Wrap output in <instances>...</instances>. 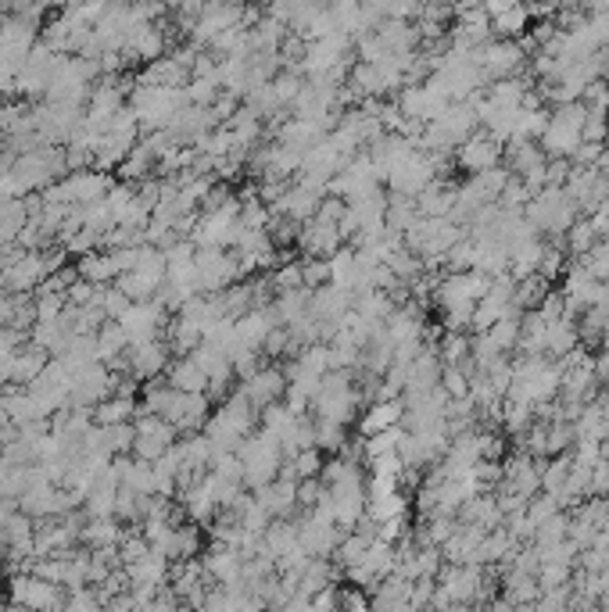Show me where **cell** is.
I'll list each match as a JSON object with an SVG mask.
<instances>
[{
    "mask_svg": "<svg viewBox=\"0 0 609 612\" xmlns=\"http://www.w3.org/2000/svg\"><path fill=\"white\" fill-rule=\"evenodd\" d=\"M108 255H112V262L119 272H129L133 265H137V247H108Z\"/></svg>",
    "mask_w": 609,
    "mask_h": 612,
    "instance_id": "obj_44",
    "label": "cell"
},
{
    "mask_svg": "<svg viewBox=\"0 0 609 612\" xmlns=\"http://www.w3.org/2000/svg\"><path fill=\"white\" fill-rule=\"evenodd\" d=\"M309 312L316 315L319 323H334L341 326L352 312V290L337 287V283H323V287H312Z\"/></svg>",
    "mask_w": 609,
    "mask_h": 612,
    "instance_id": "obj_19",
    "label": "cell"
},
{
    "mask_svg": "<svg viewBox=\"0 0 609 612\" xmlns=\"http://www.w3.org/2000/svg\"><path fill=\"white\" fill-rule=\"evenodd\" d=\"M527 22H531V8H527L524 0L520 4H513V8L498 11V15H491V29H495V36H520L527 29Z\"/></svg>",
    "mask_w": 609,
    "mask_h": 612,
    "instance_id": "obj_34",
    "label": "cell"
},
{
    "mask_svg": "<svg viewBox=\"0 0 609 612\" xmlns=\"http://www.w3.org/2000/svg\"><path fill=\"white\" fill-rule=\"evenodd\" d=\"M420 4H445V8H459L463 0H420Z\"/></svg>",
    "mask_w": 609,
    "mask_h": 612,
    "instance_id": "obj_46",
    "label": "cell"
},
{
    "mask_svg": "<svg viewBox=\"0 0 609 612\" xmlns=\"http://www.w3.org/2000/svg\"><path fill=\"white\" fill-rule=\"evenodd\" d=\"M584 140V104H556V111L549 115V126L541 133V151L549 158H570L577 151V144Z\"/></svg>",
    "mask_w": 609,
    "mask_h": 612,
    "instance_id": "obj_7",
    "label": "cell"
},
{
    "mask_svg": "<svg viewBox=\"0 0 609 612\" xmlns=\"http://www.w3.org/2000/svg\"><path fill=\"white\" fill-rule=\"evenodd\" d=\"M341 527L334 519H323L316 512H305V519H298V544L316 559H330L334 548L341 544Z\"/></svg>",
    "mask_w": 609,
    "mask_h": 612,
    "instance_id": "obj_15",
    "label": "cell"
},
{
    "mask_svg": "<svg viewBox=\"0 0 609 612\" xmlns=\"http://www.w3.org/2000/svg\"><path fill=\"white\" fill-rule=\"evenodd\" d=\"M588 8L599 11V15H609V0H588Z\"/></svg>",
    "mask_w": 609,
    "mask_h": 612,
    "instance_id": "obj_45",
    "label": "cell"
},
{
    "mask_svg": "<svg viewBox=\"0 0 609 612\" xmlns=\"http://www.w3.org/2000/svg\"><path fill=\"white\" fill-rule=\"evenodd\" d=\"M115 287H119L129 301H147V298H155V290L162 287V276L129 269V272H119V276H115Z\"/></svg>",
    "mask_w": 609,
    "mask_h": 612,
    "instance_id": "obj_33",
    "label": "cell"
},
{
    "mask_svg": "<svg viewBox=\"0 0 609 612\" xmlns=\"http://www.w3.org/2000/svg\"><path fill=\"white\" fill-rule=\"evenodd\" d=\"M169 319H172V315L165 312L155 298L133 301V305L119 315V323L126 326V333H129V344H144V340L162 337V330L169 326Z\"/></svg>",
    "mask_w": 609,
    "mask_h": 612,
    "instance_id": "obj_12",
    "label": "cell"
},
{
    "mask_svg": "<svg viewBox=\"0 0 609 612\" xmlns=\"http://www.w3.org/2000/svg\"><path fill=\"white\" fill-rule=\"evenodd\" d=\"M599 455H602V459H609V434L599 441Z\"/></svg>",
    "mask_w": 609,
    "mask_h": 612,
    "instance_id": "obj_47",
    "label": "cell"
},
{
    "mask_svg": "<svg viewBox=\"0 0 609 612\" xmlns=\"http://www.w3.org/2000/svg\"><path fill=\"white\" fill-rule=\"evenodd\" d=\"M194 262H198L201 294H219V290H226L230 283H237L244 276L237 255L226 251V247H198V251H194Z\"/></svg>",
    "mask_w": 609,
    "mask_h": 612,
    "instance_id": "obj_9",
    "label": "cell"
},
{
    "mask_svg": "<svg viewBox=\"0 0 609 612\" xmlns=\"http://www.w3.org/2000/svg\"><path fill=\"white\" fill-rule=\"evenodd\" d=\"M47 262H43V251H26L15 265L4 269V290H15V294H33L43 280H47Z\"/></svg>",
    "mask_w": 609,
    "mask_h": 612,
    "instance_id": "obj_20",
    "label": "cell"
},
{
    "mask_svg": "<svg viewBox=\"0 0 609 612\" xmlns=\"http://www.w3.org/2000/svg\"><path fill=\"white\" fill-rule=\"evenodd\" d=\"M502 154H506V144L495 140L491 133H484V129H477V133L466 136L463 144L455 147V162H459V169H466L473 176V172L502 165Z\"/></svg>",
    "mask_w": 609,
    "mask_h": 612,
    "instance_id": "obj_14",
    "label": "cell"
},
{
    "mask_svg": "<svg viewBox=\"0 0 609 612\" xmlns=\"http://www.w3.org/2000/svg\"><path fill=\"white\" fill-rule=\"evenodd\" d=\"M137 412H140L137 394H112V398H104L101 405H94V423H101V426L129 423Z\"/></svg>",
    "mask_w": 609,
    "mask_h": 612,
    "instance_id": "obj_29",
    "label": "cell"
},
{
    "mask_svg": "<svg viewBox=\"0 0 609 612\" xmlns=\"http://www.w3.org/2000/svg\"><path fill=\"white\" fill-rule=\"evenodd\" d=\"M169 570L172 562L158 552H147L144 559H137L133 566H126L129 573V587L133 591H158L162 584H169Z\"/></svg>",
    "mask_w": 609,
    "mask_h": 612,
    "instance_id": "obj_23",
    "label": "cell"
},
{
    "mask_svg": "<svg viewBox=\"0 0 609 612\" xmlns=\"http://www.w3.org/2000/svg\"><path fill=\"white\" fill-rule=\"evenodd\" d=\"M287 459L294 462L298 476H319V469H323V451L319 448H305V451H298V455H287Z\"/></svg>",
    "mask_w": 609,
    "mask_h": 612,
    "instance_id": "obj_41",
    "label": "cell"
},
{
    "mask_svg": "<svg viewBox=\"0 0 609 612\" xmlns=\"http://www.w3.org/2000/svg\"><path fill=\"white\" fill-rule=\"evenodd\" d=\"M201 566H205L212 584H237L244 570V555L237 548H230V544L215 541L208 552H201Z\"/></svg>",
    "mask_w": 609,
    "mask_h": 612,
    "instance_id": "obj_22",
    "label": "cell"
},
{
    "mask_svg": "<svg viewBox=\"0 0 609 612\" xmlns=\"http://www.w3.org/2000/svg\"><path fill=\"white\" fill-rule=\"evenodd\" d=\"M309 301H312L309 283H305V287H291V290H276L273 312H276V319H280V326H291L294 319H301V315L309 312Z\"/></svg>",
    "mask_w": 609,
    "mask_h": 612,
    "instance_id": "obj_27",
    "label": "cell"
},
{
    "mask_svg": "<svg viewBox=\"0 0 609 612\" xmlns=\"http://www.w3.org/2000/svg\"><path fill=\"white\" fill-rule=\"evenodd\" d=\"M248 0H201V11L194 26L187 29L194 47H212L223 33L237 26H251L255 18L248 15Z\"/></svg>",
    "mask_w": 609,
    "mask_h": 612,
    "instance_id": "obj_6",
    "label": "cell"
},
{
    "mask_svg": "<svg viewBox=\"0 0 609 612\" xmlns=\"http://www.w3.org/2000/svg\"><path fill=\"white\" fill-rule=\"evenodd\" d=\"M301 269H305V283H309V287L330 283V258H305Z\"/></svg>",
    "mask_w": 609,
    "mask_h": 612,
    "instance_id": "obj_42",
    "label": "cell"
},
{
    "mask_svg": "<svg viewBox=\"0 0 609 612\" xmlns=\"http://www.w3.org/2000/svg\"><path fill=\"white\" fill-rule=\"evenodd\" d=\"M129 108L137 115L140 133H151V129L169 126V119L180 108H187V94L183 86H155V83H133L129 90Z\"/></svg>",
    "mask_w": 609,
    "mask_h": 612,
    "instance_id": "obj_3",
    "label": "cell"
},
{
    "mask_svg": "<svg viewBox=\"0 0 609 612\" xmlns=\"http://www.w3.org/2000/svg\"><path fill=\"white\" fill-rule=\"evenodd\" d=\"M570 530V512H552L538 530H534V544H552V541H563Z\"/></svg>",
    "mask_w": 609,
    "mask_h": 612,
    "instance_id": "obj_37",
    "label": "cell"
},
{
    "mask_svg": "<svg viewBox=\"0 0 609 612\" xmlns=\"http://www.w3.org/2000/svg\"><path fill=\"white\" fill-rule=\"evenodd\" d=\"M11 602L26 605V609H65L69 602V587L54 584V580L40 577L33 570H18L8 584Z\"/></svg>",
    "mask_w": 609,
    "mask_h": 612,
    "instance_id": "obj_8",
    "label": "cell"
},
{
    "mask_svg": "<svg viewBox=\"0 0 609 612\" xmlns=\"http://www.w3.org/2000/svg\"><path fill=\"white\" fill-rule=\"evenodd\" d=\"M477 61H481L488 83H495V79H509V76H520V72H524L527 47L509 40V36H491L484 47H477Z\"/></svg>",
    "mask_w": 609,
    "mask_h": 612,
    "instance_id": "obj_10",
    "label": "cell"
},
{
    "mask_svg": "<svg viewBox=\"0 0 609 612\" xmlns=\"http://www.w3.org/2000/svg\"><path fill=\"white\" fill-rule=\"evenodd\" d=\"M47 362H51V355H47L43 348H36L33 340H29L26 348H18V351H15V366H11V383H22V387H26V383H33L36 376L43 373V366H47Z\"/></svg>",
    "mask_w": 609,
    "mask_h": 612,
    "instance_id": "obj_30",
    "label": "cell"
},
{
    "mask_svg": "<svg viewBox=\"0 0 609 612\" xmlns=\"http://www.w3.org/2000/svg\"><path fill=\"white\" fill-rule=\"evenodd\" d=\"M237 391H241L244 398H248L251 405H255L258 412H262V408L276 405V401L284 398V391H287V373H284V369H276V366H262V369H255L251 376H244Z\"/></svg>",
    "mask_w": 609,
    "mask_h": 612,
    "instance_id": "obj_17",
    "label": "cell"
},
{
    "mask_svg": "<svg viewBox=\"0 0 609 612\" xmlns=\"http://www.w3.org/2000/svg\"><path fill=\"white\" fill-rule=\"evenodd\" d=\"M208 408H212V398H208L205 391H176L162 416L169 419L180 434H198L201 426H205V419L212 416Z\"/></svg>",
    "mask_w": 609,
    "mask_h": 612,
    "instance_id": "obj_13",
    "label": "cell"
},
{
    "mask_svg": "<svg viewBox=\"0 0 609 612\" xmlns=\"http://www.w3.org/2000/svg\"><path fill=\"white\" fill-rule=\"evenodd\" d=\"M237 459L244 466V487L248 491H258V487H266L269 480L280 476V466H284V448L276 441L269 430L255 426L241 444H237Z\"/></svg>",
    "mask_w": 609,
    "mask_h": 612,
    "instance_id": "obj_2",
    "label": "cell"
},
{
    "mask_svg": "<svg viewBox=\"0 0 609 612\" xmlns=\"http://www.w3.org/2000/svg\"><path fill=\"white\" fill-rule=\"evenodd\" d=\"M97 305L104 308V315H108V319H119V315L126 312V308L133 305V301H129L119 287H112V283H101V294H97Z\"/></svg>",
    "mask_w": 609,
    "mask_h": 612,
    "instance_id": "obj_38",
    "label": "cell"
},
{
    "mask_svg": "<svg viewBox=\"0 0 609 612\" xmlns=\"http://www.w3.org/2000/svg\"><path fill=\"white\" fill-rule=\"evenodd\" d=\"M344 233L337 222H323V219H309L301 222L298 230V247L305 258H330L341 247Z\"/></svg>",
    "mask_w": 609,
    "mask_h": 612,
    "instance_id": "obj_18",
    "label": "cell"
},
{
    "mask_svg": "<svg viewBox=\"0 0 609 612\" xmlns=\"http://www.w3.org/2000/svg\"><path fill=\"white\" fill-rule=\"evenodd\" d=\"M355 373L348 369H326L323 380H319V391L312 394V416L316 419H337V423L352 426L355 408L362 405L359 391H355Z\"/></svg>",
    "mask_w": 609,
    "mask_h": 612,
    "instance_id": "obj_5",
    "label": "cell"
},
{
    "mask_svg": "<svg viewBox=\"0 0 609 612\" xmlns=\"http://www.w3.org/2000/svg\"><path fill=\"white\" fill-rule=\"evenodd\" d=\"M4 548H8V534H4V523H0V555H4Z\"/></svg>",
    "mask_w": 609,
    "mask_h": 612,
    "instance_id": "obj_48",
    "label": "cell"
},
{
    "mask_svg": "<svg viewBox=\"0 0 609 612\" xmlns=\"http://www.w3.org/2000/svg\"><path fill=\"white\" fill-rule=\"evenodd\" d=\"M115 391V373L104 362H94V366L76 369L72 376V394H69V408H94L101 405L104 398H112Z\"/></svg>",
    "mask_w": 609,
    "mask_h": 612,
    "instance_id": "obj_11",
    "label": "cell"
},
{
    "mask_svg": "<svg viewBox=\"0 0 609 612\" xmlns=\"http://www.w3.org/2000/svg\"><path fill=\"white\" fill-rule=\"evenodd\" d=\"M273 290H291V287H305V269H301V262H284L273 269Z\"/></svg>",
    "mask_w": 609,
    "mask_h": 612,
    "instance_id": "obj_40",
    "label": "cell"
},
{
    "mask_svg": "<svg viewBox=\"0 0 609 612\" xmlns=\"http://www.w3.org/2000/svg\"><path fill=\"white\" fill-rule=\"evenodd\" d=\"M258 426V408L244 398L241 391H230L219 405V412L205 419L201 434L212 444V455H223V451H237V444Z\"/></svg>",
    "mask_w": 609,
    "mask_h": 612,
    "instance_id": "obj_1",
    "label": "cell"
},
{
    "mask_svg": "<svg viewBox=\"0 0 609 612\" xmlns=\"http://www.w3.org/2000/svg\"><path fill=\"white\" fill-rule=\"evenodd\" d=\"M524 215L541 237H563V233L581 219V208L563 187H541L531 201L524 204Z\"/></svg>",
    "mask_w": 609,
    "mask_h": 612,
    "instance_id": "obj_4",
    "label": "cell"
},
{
    "mask_svg": "<svg viewBox=\"0 0 609 612\" xmlns=\"http://www.w3.org/2000/svg\"><path fill=\"white\" fill-rule=\"evenodd\" d=\"M337 605L341 609H369V598L362 595L359 584H348L344 591H337Z\"/></svg>",
    "mask_w": 609,
    "mask_h": 612,
    "instance_id": "obj_43",
    "label": "cell"
},
{
    "mask_svg": "<svg viewBox=\"0 0 609 612\" xmlns=\"http://www.w3.org/2000/svg\"><path fill=\"white\" fill-rule=\"evenodd\" d=\"M54 358H61L72 373H76V369H83V366L101 362V351H97V333H72L69 344H65V351H61V355H54Z\"/></svg>",
    "mask_w": 609,
    "mask_h": 612,
    "instance_id": "obj_28",
    "label": "cell"
},
{
    "mask_svg": "<svg viewBox=\"0 0 609 612\" xmlns=\"http://www.w3.org/2000/svg\"><path fill=\"white\" fill-rule=\"evenodd\" d=\"M255 498L273 519H291L294 512H298V480L276 476V480H269L266 487H258Z\"/></svg>",
    "mask_w": 609,
    "mask_h": 612,
    "instance_id": "obj_21",
    "label": "cell"
},
{
    "mask_svg": "<svg viewBox=\"0 0 609 612\" xmlns=\"http://www.w3.org/2000/svg\"><path fill=\"white\" fill-rule=\"evenodd\" d=\"M97 351H101V362H115L129 351V333L119 319H104V326L97 330Z\"/></svg>",
    "mask_w": 609,
    "mask_h": 612,
    "instance_id": "obj_31",
    "label": "cell"
},
{
    "mask_svg": "<svg viewBox=\"0 0 609 612\" xmlns=\"http://www.w3.org/2000/svg\"><path fill=\"white\" fill-rule=\"evenodd\" d=\"M438 355L445 366H463L466 358H470V337H466L463 330H448L445 340H441Z\"/></svg>",
    "mask_w": 609,
    "mask_h": 612,
    "instance_id": "obj_36",
    "label": "cell"
},
{
    "mask_svg": "<svg viewBox=\"0 0 609 612\" xmlns=\"http://www.w3.org/2000/svg\"><path fill=\"white\" fill-rule=\"evenodd\" d=\"M441 387L448 398H466L470 394V373L463 366H445L441 369Z\"/></svg>",
    "mask_w": 609,
    "mask_h": 612,
    "instance_id": "obj_39",
    "label": "cell"
},
{
    "mask_svg": "<svg viewBox=\"0 0 609 612\" xmlns=\"http://www.w3.org/2000/svg\"><path fill=\"white\" fill-rule=\"evenodd\" d=\"M169 340L155 337V340H144V344H129L126 351V373L133 376V380H155V376L165 373V366H169Z\"/></svg>",
    "mask_w": 609,
    "mask_h": 612,
    "instance_id": "obj_16",
    "label": "cell"
},
{
    "mask_svg": "<svg viewBox=\"0 0 609 612\" xmlns=\"http://www.w3.org/2000/svg\"><path fill=\"white\" fill-rule=\"evenodd\" d=\"M76 269H79V276H83V280H90V283H115V276H119L112 255H108V251H101V247H97V251L79 255Z\"/></svg>",
    "mask_w": 609,
    "mask_h": 612,
    "instance_id": "obj_32",
    "label": "cell"
},
{
    "mask_svg": "<svg viewBox=\"0 0 609 612\" xmlns=\"http://www.w3.org/2000/svg\"><path fill=\"white\" fill-rule=\"evenodd\" d=\"M570 4H581V0H570Z\"/></svg>",
    "mask_w": 609,
    "mask_h": 612,
    "instance_id": "obj_49",
    "label": "cell"
},
{
    "mask_svg": "<svg viewBox=\"0 0 609 612\" xmlns=\"http://www.w3.org/2000/svg\"><path fill=\"white\" fill-rule=\"evenodd\" d=\"M122 541V527L115 516H90L79 530V544L83 548H108V544Z\"/></svg>",
    "mask_w": 609,
    "mask_h": 612,
    "instance_id": "obj_26",
    "label": "cell"
},
{
    "mask_svg": "<svg viewBox=\"0 0 609 612\" xmlns=\"http://www.w3.org/2000/svg\"><path fill=\"white\" fill-rule=\"evenodd\" d=\"M402 412H405V401L402 398H391V401H369V408L362 412L359 419V434H380V430H391V426L402 423Z\"/></svg>",
    "mask_w": 609,
    "mask_h": 612,
    "instance_id": "obj_24",
    "label": "cell"
},
{
    "mask_svg": "<svg viewBox=\"0 0 609 612\" xmlns=\"http://www.w3.org/2000/svg\"><path fill=\"white\" fill-rule=\"evenodd\" d=\"M165 380L176 387V391H208V373L198 366L194 355H183V358H172L165 366Z\"/></svg>",
    "mask_w": 609,
    "mask_h": 612,
    "instance_id": "obj_25",
    "label": "cell"
},
{
    "mask_svg": "<svg viewBox=\"0 0 609 612\" xmlns=\"http://www.w3.org/2000/svg\"><path fill=\"white\" fill-rule=\"evenodd\" d=\"M348 444V423H337V419H316V448L323 455H337V451Z\"/></svg>",
    "mask_w": 609,
    "mask_h": 612,
    "instance_id": "obj_35",
    "label": "cell"
}]
</instances>
